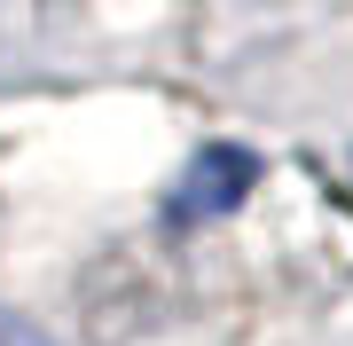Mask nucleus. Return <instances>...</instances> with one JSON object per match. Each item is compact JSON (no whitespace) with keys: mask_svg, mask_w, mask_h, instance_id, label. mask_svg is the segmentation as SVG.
<instances>
[{"mask_svg":"<svg viewBox=\"0 0 353 346\" xmlns=\"http://www.w3.org/2000/svg\"><path fill=\"white\" fill-rule=\"evenodd\" d=\"M252 181H259V157L236 150V142H220V150H204L196 166L181 173V189H173V220H181V229H196V220L236 213L243 197H252Z\"/></svg>","mask_w":353,"mask_h":346,"instance_id":"1","label":"nucleus"},{"mask_svg":"<svg viewBox=\"0 0 353 346\" xmlns=\"http://www.w3.org/2000/svg\"><path fill=\"white\" fill-rule=\"evenodd\" d=\"M0 346H55V338L39 331V323H24V315H8V307H0Z\"/></svg>","mask_w":353,"mask_h":346,"instance_id":"2","label":"nucleus"}]
</instances>
